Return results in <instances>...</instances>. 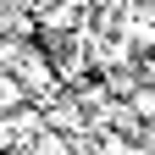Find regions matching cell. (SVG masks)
<instances>
[{
	"label": "cell",
	"instance_id": "obj_1",
	"mask_svg": "<svg viewBox=\"0 0 155 155\" xmlns=\"http://www.w3.org/2000/svg\"><path fill=\"white\" fill-rule=\"evenodd\" d=\"M100 155H144V150L133 144L127 133H111V127H100Z\"/></svg>",
	"mask_w": 155,
	"mask_h": 155
},
{
	"label": "cell",
	"instance_id": "obj_2",
	"mask_svg": "<svg viewBox=\"0 0 155 155\" xmlns=\"http://www.w3.org/2000/svg\"><path fill=\"white\" fill-rule=\"evenodd\" d=\"M127 111L139 116V122H155V89H139V94L127 100Z\"/></svg>",
	"mask_w": 155,
	"mask_h": 155
}]
</instances>
